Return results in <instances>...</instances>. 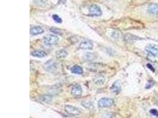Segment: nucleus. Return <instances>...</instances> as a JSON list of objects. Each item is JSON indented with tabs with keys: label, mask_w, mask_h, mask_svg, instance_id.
Wrapping results in <instances>:
<instances>
[{
	"label": "nucleus",
	"mask_w": 158,
	"mask_h": 118,
	"mask_svg": "<svg viewBox=\"0 0 158 118\" xmlns=\"http://www.w3.org/2000/svg\"><path fill=\"white\" fill-rule=\"evenodd\" d=\"M44 44L48 46H52L57 45L59 42V38L57 35L48 34L44 36L43 39Z\"/></svg>",
	"instance_id": "obj_1"
},
{
	"label": "nucleus",
	"mask_w": 158,
	"mask_h": 118,
	"mask_svg": "<svg viewBox=\"0 0 158 118\" xmlns=\"http://www.w3.org/2000/svg\"><path fill=\"white\" fill-rule=\"evenodd\" d=\"M114 105V101L110 98H103L98 101V106L101 108H110Z\"/></svg>",
	"instance_id": "obj_2"
},
{
	"label": "nucleus",
	"mask_w": 158,
	"mask_h": 118,
	"mask_svg": "<svg viewBox=\"0 0 158 118\" xmlns=\"http://www.w3.org/2000/svg\"><path fill=\"white\" fill-rule=\"evenodd\" d=\"M44 68L46 70L53 72L57 70L58 68V64L57 63L53 60H49V61H46L44 65Z\"/></svg>",
	"instance_id": "obj_3"
},
{
	"label": "nucleus",
	"mask_w": 158,
	"mask_h": 118,
	"mask_svg": "<svg viewBox=\"0 0 158 118\" xmlns=\"http://www.w3.org/2000/svg\"><path fill=\"white\" fill-rule=\"evenodd\" d=\"M64 110L67 114L71 116H78L81 113V110L71 105L65 106Z\"/></svg>",
	"instance_id": "obj_4"
},
{
	"label": "nucleus",
	"mask_w": 158,
	"mask_h": 118,
	"mask_svg": "<svg viewBox=\"0 0 158 118\" xmlns=\"http://www.w3.org/2000/svg\"><path fill=\"white\" fill-rule=\"evenodd\" d=\"M90 14L92 16L98 17L102 15V10L99 6L96 4H93L91 6L89 9Z\"/></svg>",
	"instance_id": "obj_5"
},
{
	"label": "nucleus",
	"mask_w": 158,
	"mask_h": 118,
	"mask_svg": "<svg viewBox=\"0 0 158 118\" xmlns=\"http://www.w3.org/2000/svg\"><path fill=\"white\" fill-rule=\"evenodd\" d=\"M145 50L153 56H158V46L155 44L148 45L145 47Z\"/></svg>",
	"instance_id": "obj_6"
},
{
	"label": "nucleus",
	"mask_w": 158,
	"mask_h": 118,
	"mask_svg": "<svg viewBox=\"0 0 158 118\" xmlns=\"http://www.w3.org/2000/svg\"><path fill=\"white\" fill-rule=\"evenodd\" d=\"M148 11L151 15L158 16V3H151L149 4Z\"/></svg>",
	"instance_id": "obj_7"
},
{
	"label": "nucleus",
	"mask_w": 158,
	"mask_h": 118,
	"mask_svg": "<svg viewBox=\"0 0 158 118\" xmlns=\"http://www.w3.org/2000/svg\"><path fill=\"white\" fill-rule=\"evenodd\" d=\"M79 47L82 50H92L94 47V44L90 41L85 40L80 43Z\"/></svg>",
	"instance_id": "obj_8"
},
{
	"label": "nucleus",
	"mask_w": 158,
	"mask_h": 118,
	"mask_svg": "<svg viewBox=\"0 0 158 118\" xmlns=\"http://www.w3.org/2000/svg\"><path fill=\"white\" fill-rule=\"evenodd\" d=\"M83 93V89L80 85L77 84L74 86L72 90H71V93L75 97H79L82 95Z\"/></svg>",
	"instance_id": "obj_9"
},
{
	"label": "nucleus",
	"mask_w": 158,
	"mask_h": 118,
	"mask_svg": "<svg viewBox=\"0 0 158 118\" xmlns=\"http://www.w3.org/2000/svg\"><path fill=\"white\" fill-rule=\"evenodd\" d=\"M30 32L32 35H37L38 34H42L44 32V30L40 26H35L30 28Z\"/></svg>",
	"instance_id": "obj_10"
},
{
	"label": "nucleus",
	"mask_w": 158,
	"mask_h": 118,
	"mask_svg": "<svg viewBox=\"0 0 158 118\" xmlns=\"http://www.w3.org/2000/svg\"><path fill=\"white\" fill-rule=\"evenodd\" d=\"M83 60L86 61H92L97 58V55L92 53H87L84 54L83 57Z\"/></svg>",
	"instance_id": "obj_11"
},
{
	"label": "nucleus",
	"mask_w": 158,
	"mask_h": 118,
	"mask_svg": "<svg viewBox=\"0 0 158 118\" xmlns=\"http://www.w3.org/2000/svg\"><path fill=\"white\" fill-rule=\"evenodd\" d=\"M111 90L113 93H119L121 90V83L120 82L117 80L115 82L111 87Z\"/></svg>",
	"instance_id": "obj_12"
},
{
	"label": "nucleus",
	"mask_w": 158,
	"mask_h": 118,
	"mask_svg": "<svg viewBox=\"0 0 158 118\" xmlns=\"http://www.w3.org/2000/svg\"><path fill=\"white\" fill-rule=\"evenodd\" d=\"M71 71L72 73L76 75H82L83 73V69L78 65H75L71 68Z\"/></svg>",
	"instance_id": "obj_13"
},
{
	"label": "nucleus",
	"mask_w": 158,
	"mask_h": 118,
	"mask_svg": "<svg viewBox=\"0 0 158 118\" xmlns=\"http://www.w3.org/2000/svg\"><path fill=\"white\" fill-rule=\"evenodd\" d=\"M31 55L33 57H39V58H42V57H44L45 56H46L47 53H45L43 51L36 50L34 51L33 52H32L31 53Z\"/></svg>",
	"instance_id": "obj_14"
},
{
	"label": "nucleus",
	"mask_w": 158,
	"mask_h": 118,
	"mask_svg": "<svg viewBox=\"0 0 158 118\" xmlns=\"http://www.w3.org/2000/svg\"><path fill=\"white\" fill-rule=\"evenodd\" d=\"M106 79L105 77L103 76H95L94 79V83L97 85H102L104 84L105 82Z\"/></svg>",
	"instance_id": "obj_15"
},
{
	"label": "nucleus",
	"mask_w": 158,
	"mask_h": 118,
	"mask_svg": "<svg viewBox=\"0 0 158 118\" xmlns=\"http://www.w3.org/2000/svg\"><path fill=\"white\" fill-rule=\"evenodd\" d=\"M68 55V52L65 50H60L56 52V56L58 58H65Z\"/></svg>",
	"instance_id": "obj_16"
},
{
	"label": "nucleus",
	"mask_w": 158,
	"mask_h": 118,
	"mask_svg": "<svg viewBox=\"0 0 158 118\" xmlns=\"http://www.w3.org/2000/svg\"><path fill=\"white\" fill-rule=\"evenodd\" d=\"M50 31L54 34H56L58 35H62L63 33L60 30L56 28H50Z\"/></svg>",
	"instance_id": "obj_17"
},
{
	"label": "nucleus",
	"mask_w": 158,
	"mask_h": 118,
	"mask_svg": "<svg viewBox=\"0 0 158 118\" xmlns=\"http://www.w3.org/2000/svg\"><path fill=\"white\" fill-rule=\"evenodd\" d=\"M52 18H53V20H54L55 22L58 23H62V18L59 17L58 15H57V14H54V15H53Z\"/></svg>",
	"instance_id": "obj_18"
},
{
	"label": "nucleus",
	"mask_w": 158,
	"mask_h": 118,
	"mask_svg": "<svg viewBox=\"0 0 158 118\" xmlns=\"http://www.w3.org/2000/svg\"><path fill=\"white\" fill-rule=\"evenodd\" d=\"M52 98L49 95H44L43 97V101L45 103H49L52 101Z\"/></svg>",
	"instance_id": "obj_19"
},
{
	"label": "nucleus",
	"mask_w": 158,
	"mask_h": 118,
	"mask_svg": "<svg viewBox=\"0 0 158 118\" xmlns=\"http://www.w3.org/2000/svg\"><path fill=\"white\" fill-rule=\"evenodd\" d=\"M134 37H136L135 36H134L133 35H130V34H127L125 36V40H135L136 39H134Z\"/></svg>",
	"instance_id": "obj_20"
},
{
	"label": "nucleus",
	"mask_w": 158,
	"mask_h": 118,
	"mask_svg": "<svg viewBox=\"0 0 158 118\" xmlns=\"http://www.w3.org/2000/svg\"><path fill=\"white\" fill-rule=\"evenodd\" d=\"M150 113L153 116H155V117H158V110L156 109H151L150 110Z\"/></svg>",
	"instance_id": "obj_21"
},
{
	"label": "nucleus",
	"mask_w": 158,
	"mask_h": 118,
	"mask_svg": "<svg viewBox=\"0 0 158 118\" xmlns=\"http://www.w3.org/2000/svg\"><path fill=\"white\" fill-rule=\"evenodd\" d=\"M83 105L85 108H90L91 106H92L91 103L90 101H84L83 103Z\"/></svg>",
	"instance_id": "obj_22"
},
{
	"label": "nucleus",
	"mask_w": 158,
	"mask_h": 118,
	"mask_svg": "<svg viewBox=\"0 0 158 118\" xmlns=\"http://www.w3.org/2000/svg\"><path fill=\"white\" fill-rule=\"evenodd\" d=\"M147 66H148V68H149L150 69V70H152V71H153V72L155 71V70H154V68H153V67H152V66H151V65H150V64H148V65H147Z\"/></svg>",
	"instance_id": "obj_23"
}]
</instances>
